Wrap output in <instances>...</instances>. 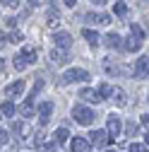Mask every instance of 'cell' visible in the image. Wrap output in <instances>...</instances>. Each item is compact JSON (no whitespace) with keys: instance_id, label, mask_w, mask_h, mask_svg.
Masks as SVG:
<instances>
[{"instance_id":"cell-32","label":"cell","mask_w":149,"mask_h":152,"mask_svg":"<svg viewBox=\"0 0 149 152\" xmlns=\"http://www.w3.org/2000/svg\"><path fill=\"white\" fill-rule=\"evenodd\" d=\"M142 126L149 130V113H144V116H142Z\"/></svg>"},{"instance_id":"cell-14","label":"cell","mask_w":149,"mask_h":152,"mask_svg":"<svg viewBox=\"0 0 149 152\" xmlns=\"http://www.w3.org/2000/svg\"><path fill=\"white\" fill-rule=\"evenodd\" d=\"M20 56L24 58V63H27V65H29V63H34L36 58H39V53H36V48H34V46H24V48L20 51Z\"/></svg>"},{"instance_id":"cell-25","label":"cell","mask_w":149,"mask_h":152,"mask_svg":"<svg viewBox=\"0 0 149 152\" xmlns=\"http://www.w3.org/2000/svg\"><path fill=\"white\" fill-rule=\"evenodd\" d=\"M135 133H137V123L130 121V123L125 126V135H127V138H135Z\"/></svg>"},{"instance_id":"cell-6","label":"cell","mask_w":149,"mask_h":152,"mask_svg":"<svg viewBox=\"0 0 149 152\" xmlns=\"http://www.w3.org/2000/svg\"><path fill=\"white\" fill-rule=\"evenodd\" d=\"M53 41H55V48H70L72 46V36L67 34V31H55V36H53Z\"/></svg>"},{"instance_id":"cell-28","label":"cell","mask_w":149,"mask_h":152,"mask_svg":"<svg viewBox=\"0 0 149 152\" xmlns=\"http://www.w3.org/2000/svg\"><path fill=\"white\" fill-rule=\"evenodd\" d=\"M12 61H14V68H17V70H24V68H27V63H24V58H22L20 53H17V56H14Z\"/></svg>"},{"instance_id":"cell-34","label":"cell","mask_w":149,"mask_h":152,"mask_svg":"<svg viewBox=\"0 0 149 152\" xmlns=\"http://www.w3.org/2000/svg\"><path fill=\"white\" fill-rule=\"evenodd\" d=\"M5 44H7V36H5V34H0V48H3Z\"/></svg>"},{"instance_id":"cell-21","label":"cell","mask_w":149,"mask_h":152,"mask_svg":"<svg viewBox=\"0 0 149 152\" xmlns=\"http://www.w3.org/2000/svg\"><path fill=\"white\" fill-rule=\"evenodd\" d=\"M14 111H17V109H14L12 102H3V106H0V113H3V116H7V118L14 116Z\"/></svg>"},{"instance_id":"cell-5","label":"cell","mask_w":149,"mask_h":152,"mask_svg":"<svg viewBox=\"0 0 149 152\" xmlns=\"http://www.w3.org/2000/svg\"><path fill=\"white\" fill-rule=\"evenodd\" d=\"M89 142L96 145V147H106V145L111 142V138H108L106 130H91V133H89Z\"/></svg>"},{"instance_id":"cell-35","label":"cell","mask_w":149,"mask_h":152,"mask_svg":"<svg viewBox=\"0 0 149 152\" xmlns=\"http://www.w3.org/2000/svg\"><path fill=\"white\" fill-rule=\"evenodd\" d=\"M63 3H65L67 7H74V5H77V0H63Z\"/></svg>"},{"instance_id":"cell-4","label":"cell","mask_w":149,"mask_h":152,"mask_svg":"<svg viewBox=\"0 0 149 152\" xmlns=\"http://www.w3.org/2000/svg\"><path fill=\"white\" fill-rule=\"evenodd\" d=\"M24 94V80H14L5 87V97L7 99H14V97H22Z\"/></svg>"},{"instance_id":"cell-11","label":"cell","mask_w":149,"mask_h":152,"mask_svg":"<svg viewBox=\"0 0 149 152\" xmlns=\"http://www.w3.org/2000/svg\"><path fill=\"white\" fill-rule=\"evenodd\" d=\"M111 102H113L118 109L127 106V97H125V92H123L120 87H113V92H111Z\"/></svg>"},{"instance_id":"cell-12","label":"cell","mask_w":149,"mask_h":152,"mask_svg":"<svg viewBox=\"0 0 149 152\" xmlns=\"http://www.w3.org/2000/svg\"><path fill=\"white\" fill-rule=\"evenodd\" d=\"M46 24H48L51 29H58V24H60V12L55 10V7H48V15H46Z\"/></svg>"},{"instance_id":"cell-38","label":"cell","mask_w":149,"mask_h":152,"mask_svg":"<svg viewBox=\"0 0 149 152\" xmlns=\"http://www.w3.org/2000/svg\"><path fill=\"white\" fill-rule=\"evenodd\" d=\"M144 142H147V145H149V130H147V135H144Z\"/></svg>"},{"instance_id":"cell-3","label":"cell","mask_w":149,"mask_h":152,"mask_svg":"<svg viewBox=\"0 0 149 152\" xmlns=\"http://www.w3.org/2000/svg\"><path fill=\"white\" fill-rule=\"evenodd\" d=\"M84 80H89V72L82 70V68H70V70L63 75V77H60L63 85H70V82H84Z\"/></svg>"},{"instance_id":"cell-10","label":"cell","mask_w":149,"mask_h":152,"mask_svg":"<svg viewBox=\"0 0 149 152\" xmlns=\"http://www.w3.org/2000/svg\"><path fill=\"white\" fill-rule=\"evenodd\" d=\"M70 150H72V152H89V150H91V142H89L87 138H72Z\"/></svg>"},{"instance_id":"cell-40","label":"cell","mask_w":149,"mask_h":152,"mask_svg":"<svg viewBox=\"0 0 149 152\" xmlns=\"http://www.w3.org/2000/svg\"><path fill=\"white\" fill-rule=\"evenodd\" d=\"M147 102H149V99H147Z\"/></svg>"},{"instance_id":"cell-27","label":"cell","mask_w":149,"mask_h":152,"mask_svg":"<svg viewBox=\"0 0 149 152\" xmlns=\"http://www.w3.org/2000/svg\"><path fill=\"white\" fill-rule=\"evenodd\" d=\"M130 36H135V39H142V27H140V24H130Z\"/></svg>"},{"instance_id":"cell-29","label":"cell","mask_w":149,"mask_h":152,"mask_svg":"<svg viewBox=\"0 0 149 152\" xmlns=\"http://www.w3.org/2000/svg\"><path fill=\"white\" fill-rule=\"evenodd\" d=\"M130 152H149V150H147V145H140V142H132V145H130Z\"/></svg>"},{"instance_id":"cell-9","label":"cell","mask_w":149,"mask_h":152,"mask_svg":"<svg viewBox=\"0 0 149 152\" xmlns=\"http://www.w3.org/2000/svg\"><path fill=\"white\" fill-rule=\"evenodd\" d=\"M149 75V56H142L140 61H135V77H147Z\"/></svg>"},{"instance_id":"cell-13","label":"cell","mask_w":149,"mask_h":152,"mask_svg":"<svg viewBox=\"0 0 149 152\" xmlns=\"http://www.w3.org/2000/svg\"><path fill=\"white\" fill-rule=\"evenodd\" d=\"M51 61H53L55 65H65V63H67V53H65V48H53V51H51Z\"/></svg>"},{"instance_id":"cell-2","label":"cell","mask_w":149,"mask_h":152,"mask_svg":"<svg viewBox=\"0 0 149 152\" xmlns=\"http://www.w3.org/2000/svg\"><path fill=\"white\" fill-rule=\"evenodd\" d=\"M106 133H108V138H111V140L120 138V133H123V121L116 116V113H111V116L106 118Z\"/></svg>"},{"instance_id":"cell-33","label":"cell","mask_w":149,"mask_h":152,"mask_svg":"<svg viewBox=\"0 0 149 152\" xmlns=\"http://www.w3.org/2000/svg\"><path fill=\"white\" fill-rule=\"evenodd\" d=\"M5 24H7V27H14V24H17V20H14V17H7Z\"/></svg>"},{"instance_id":"cell-36","label":"cell","mask_w":149,"mask_h":152,"mask_svg":"<svg viewBox=\"0 0 149 152\" xmlns=\"http://www.w3.org/2000/svg\"><path fill=\"white\" fill-rule=\"evenodd\" d=\"M89 3H96V5H103L106 0H89Z\"/></svg>"},{"instance_id":"cell-18","label":"cell","mask_w":149,"mask_h":152,"mask_svg":"<svg viewBox=\"0 0 149 152\" xmlns=\"http://www.w3.org/2000/svg\"><path fill=\"white\" fill-rule=\"evenodd\" d=\"M123 48H125V51H130V53H135V51H140V48H142V39H135V36H130V39L123 44Z\"/></svg>"},{"instance_id":"cell-31","label":"cell","mask_w":149,"mask_h":152,"mask_svg":"<svg viewBox=\"0 0 149 152\" xmlns=\"http://www.w3.org/2000/svg\"><path fill=\"white\" fill-rule=\"evenodd\" d=\"M3 3H5L7 7H17V5H20V0H3Z\"/></svg>"},{"instance_id":"cell-37","label":"cell","mask_w":149,"mask_h":152,"mask_svg":"<svg viewBox=\"0 0 149 152\" xmlns=\"http://www.w3.org/2000/svg\"><path fill=\"white\" fill-rule=\"evenodd\" d=\"M29 5H31V7H36V5H39V0H29Z\"/></svg>"},{"instance_id":"cell-26","label":"cell","mask_w":149,"mask_h":152,"mask_svg":"<svg viewBox=\"0 0 149 152\" xmlns=\"http://www.w3.org/2000/svg\"><path fill=\"white\" fill-rule=\"evenodd\" d=\"M34 145L36 147H46V135H43V133H36V135H34Z\"/></svg>"},{"instance_id":"cell-23","label":"cell","mask_w":149,"mask_h":152,"mask_svg":"<svg viewBox=\"0 0 149 152\" xmlns=\"http://www.w3.org/2000/svg\"><path fill=\"white\" fill-rule=\"evenodd\" d=\"M113 12H116L118 17H125V15H127V5H125V3H116V5H113Z\"/></svg>"},{"instance_id":"cell-22","label":"cell","mask_w":149,"mask_h":152,"mask_svg":"<svg viewBox=\"0 0 149 152\" xmlns=\"http://www.w3.org/2000/svg\"><path fill=\"white\" fill-rule=\"evenodd\" d=\"M22 41H24L22 31H12V34L7 36V44H22Z\"/></svg>"},{"instance_id":"cell-8","label":"cell","mask_w":149,"mask_h":152,"mask_svg":"<svg viewBox=\"0 0 149 152\" xmlns=\"http://www.w3.org/2000/svg\"><path fill=\"white\" fill-rule=\"evenodd\" d=\"M51 113H53V102L39 104V123H41V126H46V123L51 121Z\"/></svg>"},{"instance_id":"cell-1","label":"cell","mask_w":149,"mask_h":152,"mask_svg":"<svg viewBox=\"0 0 149 152\" xmlns=\"http://www.w3.org/2000/svg\"><path fill=\"white\" fill-rule=\"evenodd\" d=\"M72 118L77 121L80 126H91V121H94V111H91L89 106H84V104H77L72 109Z\"/></svg>"},{"instance_id":"cell-30","label":"cell","mask_w":149,"mask_h":152,"mask_svg":"<svg viewBox=\"0 0 149 152\" xmlns=\"http://www.w3.org/2000/svg\"><path fill=\"white\" fill-rule=\"evenodd\" d=\"M7 130H3V128H0V145H7Z\"/></svg>"},{"instance_id":"cell-39","label":"cell","mask_w":149,"mask_h":152,"mask_svg":"<svg viewBox=\"0 0 149 152\" xmlns=\"http://www.w3.org/2000/svg\"><path fill=\"white\" fill-rule=\"evenodd\" d=\"M0 68H3V61H0Z\"/></svg>"},{"instance_id":"cell-24","label":"cell","mask_w":149,"mask_h":152,"mask_svg":"<svg viewBox=\"0 0 149 152\" xmlns=\"http://www.w3.org/2000/svg\"><path fill=\"white\" fill-rule=\"evenodd\" d=\"M111 92H113V87H111V85H106V82L99 87V94H101V99H106V97L111 99Z\"/></svg>"},{"instance_id":"cell-7","label":"cell","mask_w":149,"mask_h":152,"mask_svg":"<svg viewBox=\"0 0 149 152\" xmlns=\"http://www.w3.org/2000/svg\"><path fill=\"white\" fill-rule=\"evenodd\" d=\"M80 99H84V102H89V104H99V102H101V94H99V89L84 87V89H80Z\"/></svg>"},{"instance_id":"cell-15","label":"cell","mask_w":149,"mask_h":152,"mask_svg":"<svg viewBox=\"0 0 149 152\" xmlns=\"http://www.w3.org/2000/svg\"><path fill=\"white\" fill-rule=\"evenodd\" d=\"M20 113H22V116H34V113H36V109H34V97H27L24 99V104L20 106Z\"/></svg>"},{"instance_id":"cell-16","label":"cell","mask_w":149,"mask_h":152,"mask_svg":"<svg viewBox=\"0 0 149 152\" xmlns=\"http://www.w3.org/2000/svg\"><path fill=\"white\" fill-rule=\"evenodd\" d=\"M106 46L118 51V48H123V39H120L118 34H113V31H111V34H106Z\"/></svg>"},{"instance_id":"cell-19","label":"cell","mask_w":149,"mask_h":152,"mask_svg":"<svg viewBox=\"0 0 149 152\" xmlns=\"http://www.w3.org/2000/svg\"><path fill=\"white\" fill-rule=\"evenodd\" d=\"M82 36H84V39H87L91 46H96V44H99V34H96L94 29H82Z\"/></svg>"},{"instance_id":"cell-20","label":"cell","mask_w":149,"mask_h":152,"mask_svg":"<svg viewBox=\"0 0 149 152\" xmlns=\"http://www.w3.org/2000/svg\"><path fill=\"white\" fill-rule=\"evenodd\" d=\"M89 20H91V22H96V24H111V15L99 12V15H89Z\"/></svg>"},{"instance_id":"cell-17","label":"cell","mask_w":149,"mask_h":152,"mask_svg":"<svg viewBox=\"0 0 149 152\" xmlns=\"http://www.w3.org/2000/svg\"><path fill=\"white\" fill-rule=\"evenodd\" d=\"M67 138H70V130L63 126V128H58V130L53 133V138H51V140H53V142H58V145H63V142H67Z\"/></svg>"}]
</instances>
